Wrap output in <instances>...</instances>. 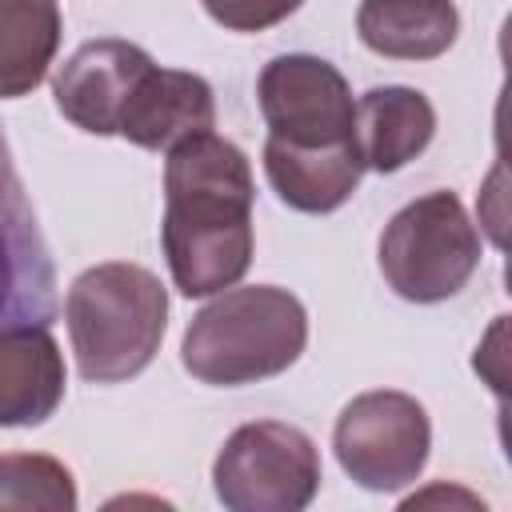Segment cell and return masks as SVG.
Segmentation results:
<instances>
[{"instance_id":"cell-11","label":"cell","mask_w":512,"mask_h":512,"mask_svg":"<svg viewBox=\"0 0 512 512\" xmlns=\"http://www.w3.org/2000/svg\"><path fill=\"white\" fill-rule=\"evenodd\" d=\"M64 384V352L48 328H0V428L44 424L60 408Z\"/></svg>"},{"instance_id":"cell-1","label":"cell","mask_w":512,"mask_h":512,"mask_svg":"<svg viewBox=\"0 0 512 512\" xmlns=\"http://www.w3.org/2000/svg\"><path fill=\"white\" fill-rule=\"evenodd\" d=\"M252 164L248 156L208 132L168 148L164 160V220L160 244L172 284L192 296H216L252 264Z\"/></svg>"},{"instance_id":"cell-8","label":"cell","mask_w":512,"mask_h":512,"mask_svg":"<svg viewBox=\"0 0 512 512\" xmlns=\"http://www.w3.org/2000/svg\"><path fill=\"white\" fill-rule=\"evenodd\" d=\"M56 312V264L48 256L36 212L24 196L20 172L0 132V328H48Z\"/></svg>"},{"instance_id":"cell-7","label":"cell","mask_w":512,"mask_h":512,"mask_svg":"<svg viewBox=\"0 0 512 512\" xmlns=\"http://www.w3.org/2000/svg\"><path fill=\"white\" fill-rule=\"evenodd\" d=\"M260 116L272 140L328 148L356 140V100L344 72L320 56L288 52L264 64L256 80Z\"/></svg>"},{"instance_id":"cell-2","label":"cell","mask_w":512,"mask_h":512,"mask_svg":"<svg viewBox=\"0 0 512 512\" xmlns=\"http://www.w3.org/2000/svg\"><path fill=\"white\" fill-rule=\"evenodd\" d=\"M308 344L304 304L276 284L224 288L184 328L180 364L200 384L240 388L288 372Z\"/></svg>"},{"instance_id":"cell-4","label":"cell","mask_w":512,"mask_h":512,"mask_svg":"<svg viewBox=\"0 0 512 512\" xmlns=\"http://www.w3.org/2000/svg\"><path fill=\"white\" fill-rule=\"evenodd\" d=\"M380 272L412 304L456 296L480 268V232L456 192L440 188L404 204L380 232Z\"/></svg>"},{"instance_id":"cell-5","label":"cell","mask_w":512,"mask_h":512,"mask_svg":"<svg viewBox=\"0 0 512 512\" xmlns=\"http://www.w3.org/2000/svg\"><path fill=\"white\" fill-rule=\"evenodd\" d=\"M212 488L228 512H300L320 492V448L284 420L240 424L212 460Z\"/></svg>"},{"instance_id":"cell-16","label":"cell","mask_w":512,"mask_h":512,"mask_svg":"<svg viewBox=\"0 0 512 512\" xmlns=\"http://www.w3.org/2000/svg\"><path fill=\"white\" fill-rule=\"evenodd\" d=\"M72 512L76 480L44 452H4L0 456V512Z\"/></svg>"},{"instance_id":"cell-6","label":"cell","mask_w":512,"mask_h":512,"mask_svg":"<svg viewBox=\"0 0 512 512\" xmlns=\"http://www.w3.org/2000/svg\"><path fill=\"white\" fill-rule=\"evenodd\" d=\"M340 468L368 492H396L416 484L432 448V420L424 404L396 388L360 392L344 404L332 428Z\"/></svg>"},{"instance_id":"cell-17","label":"cell","mask_w":512,"mask_h":512,"mask_svg":"<svg viewBox=\"0 0 512 512\" xmlns=\"http://www.w3.org/2000/svg\"><path fill=\"white\" fill-rule=\"evenodd\" d=\"M200 4L228 32H264L288 20L304 0H200Z\"/></svg>"},{"instance_id":"cell-9","label":"cell","mask_w":512,"mask_h":512,"mask_svg":"<svg viewBox=\"0 0 512 512\" xmlns=\"http://www.w3.org/2000/svg\"><path fill=\"white\" fill-rule=\"evenodd\" d=\"M152 64L156 60L132 40L104 36V40L80 44L60 64V72L52 80V96H56L60 116L68 124H76L80 132L116 136L120 112Z\"/></svg>"},{"instance_id":"cell-3","label":"cell","mask_w":512,"mask_h":512,"mask_svg":"<svg viewBox=\"0 0 512 512\" xmlns=\"http://www.w3.org/2000/svg\"><path fill=\"white\" fill-rule=\"evenodd\" d=\"M68 340L88 384H124L140 376L168 328V292L156 272L108 260L84 268L64 296Z\"/></svg>"},{"instance_id":"cell-15","label":"cell","mask_w":512,"mask_h":512,"mask_svg":"<svg viewBox=\"0 0 512 512\" xmlns=\"http://www.w3.org/2000/svg\"><path fill=\"white\" fill-rule=\"evenodd\" d=\"M56 0H0V100L36 92L60 48Z\"/></svg>"},{"instance_id":"cell-13","label":"cell","mask_w":512,"mask_h":512,"mask_svg":"<svg viewBox=\"0 0 512 512\" xmlns=\"http://www.w3.org/2000/svg\"><path fill=\"white\" fill-rule=\"evenodd\" d=\"M436 136V108L420 88L384 84L356 100V148L364 168L400 172Z\"/></svg>"},{"instance_id":"cell-10","label":"cell","mask_w":512,"mask_h":512,"mask_svg":"<svg viewBox=\"0 0 512 512\" xmlns=\"http://www.w3.org/2000/svg\"><path fill=\"white\" fill-rule=\"evenodd\" d=\"M212 124H216L212 84L196 72L152 64L120 112L116 136L148 152H168L172 144L208 132Z\"/></svg>"},{"instance_id":"cell-12","label":"cell","mask_w":512,"mask_h":512,"mask_svg":"<svg viewBox=\"0 0 512 512\" xmlns=\"http://www.w3.org/2000/svg\"><path fill=\"white\" fill-rule=\"evenodd\" d=\"M364 172L368 168L360 160L356 140L328 144V148H300V144H284L272 136L264 140V176L272 192L288 208L308 212V216H324L348 204Z\"/></svg>"},{"instance_id":"cell-14","label":"cell","mask_w":512,"mask_h":512,"mask_svg":"<svg viewBox=\"0 0 512 512\" xmlns=\"http://www.w3.org/2000/svg\"><path fill=\"white\" fill-rule=\"evenodd\" d=\"M356 36L388 60H436L456 44L460 12L452 0H360Z\"/></svg>"}]
</instances>
